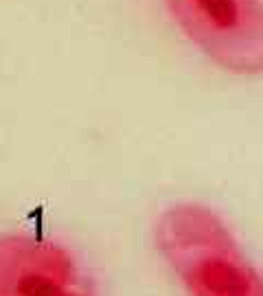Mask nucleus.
<instances>
[{
	"label": "nucleus",
	"mask_w": 263,
	"mask_h": 296,
	"mask_svg": "<svg viewBox=\"0 0 263 296\" xmlns=\"http://www.w3.org/2000/svg\"><path fill=\"white\" fill-rule=\"evenodd\" d=\"M182 35L233 75L263 73V0H165Z\"/></svg>",
	"instance_id": "2"
},
{
	"label": "nucleus",
	"mask_w": 263,
	"mask_h": 296,
	"mask_svg": "<svg viewBox=\"0 0 263 296\" xmlns=\"http://www.w3.org/2000/svg\"><path fill=\"white\" fill-rule=\"evenodd\" d=\"M0 296H92L73 255L35 235L0 237Z\"/></svg>",
	"instance_id": "3"
},
{
	"label": "nucleus",
	"mask_w": 263,
	"mask_h": 296,
	"mask_svg": "<svg viewBox=\"0 0 263 296\" xmlns=\"http://www.w3.org/2000/svg\"><path fill=\"white\" fill-rule=\"evenodd\" d=\"M154 235L160 257L189 296H263V274L213 208L195 202L169 206Z\"/></svg>",
	"instance_id": "1"
}]
</instances>
